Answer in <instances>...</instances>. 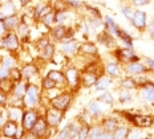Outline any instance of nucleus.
Masks as SVG:
<instances>
[{
    "label": "nucleus",
    "mask_w": 154,
    "mask_h": 139,
    "mask_svg": "<svg viewBox=\"0 0 154 139\" xmlns=\"http://www.w3.org/2000/svg\"><path fill=\"white\" fill-rule=\"evenodd\" d=\"M65 2H66V5L73 9H79V8L84 7V3L81 0H65Z\"/></svg>",
    "instance_id": "de8ad7c7"
},
{
    "label": "nucleus",
    "mask_w": 154,
    "mask_h": 139,
    "mask_svg": "<svg viewBox=\"0 0 154 139\" xmlns=\"http://www.w3.org/2000/svg\"><path fill=\"white\" fill-rule=\"evenodd\" d=\"M114 56L120 62H134V61H140L141 57H138L136 53H134L133 48H116L114 49Z\"/></svg>",
    "instance_id": "0eeeda50"
},
{
    "label": "nucleus",
    "mask_w": 154,
    "mask_h": 139,
    "mask_svg": "<svg viewBox=\"0 0 154 139\" xmlns=\"http://www.w3.org/2000/svg\"><path fill=\"white\" fill-rule=\"evenodd\" d=\"M147 28H149V32H150V37H152L153 43H154V19L152 21H150V24L147 25Z\"/></svg>",
    "instance_id": "5fc2aeb1"
},
{
    "label": "nucleus",
    "mask_w": 154,
    "mask_h": 139,
    "mask_svg": "<svg viewBox=\"0 0 154 139\" xmlns=\"http://www.w3.org/2000/svg\"><path fill=\"white\" fill-rule=\"evenodd\" d=\"M23 72V80H25L27 82H33V78L38 77V68L35 64H27L21 68Z\"/></svg>",
    "instance_id": "f3484780"
},
{
    "label": "nucleus",
    "mask_w": 154,
    "mask_h": 139,
    "mask_svg": "<svg viewBox=\"0 0 154 139\" xmlns=\"http://www.w3.org/2000/svg\"><path fill=\"white\" fill-rule=\"evenodd\" d=\"M121 12H122L125 19H128V20H130V19L133 17V14H134L131 5H122V7H121Z\"/></svg>",
    "instance_id": "49530a36"
},
{
    "label": "nucleus",
    "mask_w": 154,
    "mask_h": 139,
    "mask_svg": "<svg viewBox=\"0 0 154 139\" xmlns=\"http://www.w3.org/2000/svg\"><path fill=\"white\" fill-rule=\"evenodd\" d=\"M0 60H2V59H0Z\"/></svg>",
    "instance_id": "680f3d73"
},
{
    "label": "nucleus",
    "mask_w": 154,
    "mask_h": 139,
    "mask_svg": "<svg viewBox=\"0 0 154 139\" xmlns=\"http://www.w3.org/2000/svg\"><path fill=\"white\" fill-rule=\"evenodd\" d=\"M27 88H28V82L25 80L20 81V82H16L11 94L15 95V97H17V98H23L24 99L25 93H27Z\"/></svg>",
    "instance_id": "4be33fe9"
},
{
    "label": "nucleus",
    "mask_w": 154,
    "mask_h": 139,
    "mask_svg": "<svg viewBox=\"0 0 154 139\" xmlns=\"http://www.w3.org/2000/svg\"><path fill=\"white\" fill-rule=\"evenodd\" d=\"M86 111H88L93 118H98V117L102 115V109H101L98 101H91L89 102L88 105H86Z\"/></svg>",
    "instance_id": "cd10ccee"
},
{
    "label": "nucleus",
    "mask_w": 154,
    "mask_h": 139,
    "mask_svg": "<svg viewBox=\"0 0 154 139\" xmlns=\"http://www.w3.org/2000/svg\"><path fill=\"white\" fill-rule=\"evenodd\" d=\"M140 95L142 97L146 102L154 103V82L149 81L145 86H142L141 92H140Z\"/></svg>",
    "instance_id": "6ab92c4d"
},
{
    "label": "nucleus",
    "mask_w": 154,
    "mask_h": 139,
    "mask_svg": "<svg viewBox=\"0 0 154 139\" xmlns=\"http://www.w3.org/2000/svg\"><path fill=\"white\" fill-rule=\"evenodd\" d=\"M68 11L66 9H63V11H54V20H56V24H64L68 19Z\"/></svg>",
    "instance_id": "a19ab883"
},
{
    "label": "nucleus",
    "mask_w": 154,
    "mask_h": 139,
    "mask_svg": "<svg viewBox=\"0 0 154 139\" xmlns=\"http://www.w3.org/2000/svg\"><path fill=\"white\" fill-rule=\"evenodd\" d=\"M54 88H57V83L54 82L51 77L45 76L41 78V89H43L44 92H49V90H52Z\"/></svg>",
    "instance_id": "f704fd0d"
},
{
    "label": "nucleus",
    "mask_w": 154,
    "mask_h": 139,
    "mask_svg": "<svg viewBox=\"0 0 154 139\" xmlns=\"http://www.w3.org/2000/svg\"><path fill=\"white\" fill-rule=\"evenodd\" d=\"M7 114V119H12V121L20 122L21 115H23V107H17V106H9L5 111Z\"/></svg>",
    "instance_id": "b1692460"
},
{
    "label": "nucleus",
    "mask_w": 154,
    "mask_h": 139,
    "mask_svg": "<svg viewBox=\"0 0 154 139\" xmlns=\"http://www.w3.org/2000/svg\"><path fill=\"white\" fill-rule=\"evenodd\" d=\"M8 105V94L0 90V107H5Z\"/></svg>",
    "instance_id": "09e8293b"
},
{
    "label": "nucleus",
    "mask_w": 154,
    "mask_h": 139,
    "mask_svg": "<svg viewBox=\"0 0 154 139\" xmlns=\"http://www.w3.org/2000/svg\"><path fill=\"white\" fill-rule=\"evenodd\" d=\"M49 43H51V41H49V37H48L47 35H43V36L38 37V40L36 41V43H35V45H36V49L40 52L44 47H47V45L49 44Z\"/></svg>",
    "instance_id": "37998d69"
},
{
    "label": "nucleus",
    "mask_w": 154,
    "mask_h": 139,
    "mask_svg": "<svg viewBox=\"0 0 154 139\" xmlns=\"http://www.w3.org/2000/svg\"><path fill=\"white\" fill-rule=\"evenodd\" d=\"M131 90L128 89H121L118 93V102L120 103H129L133 101V95H131Z\"/></svg>",
    "instance_id": "c9c22d12"
},
{
    "label": "nucleus",
    "mask_w": 154,
    "mask_h": 139,
    "mask_svg": "<svg viewBox=\"0 0 154 139\" xmlns=\"http://www.w3.org/2000/svg\"><path fill=\"white\" fill-rule=\"evenodd\" d=\"M4 24L5 27H7L8 32L9 31H15L16 28H17V25L21 23V17L20 16H17V14L15 15H11V16H7V17H4Z\"/></svg>",
    "instance_id": "a878e982"
},
{
    "label": "nucleus",
    "mask_w": 154,
    "mask_h": 139,
    "mask_svg": "<svg viewBox=\"0 0 154 139\" xmlns=\"http://www.w3.org/2000/svg\"><path fill=\"white\" fill-rule=\"evenodd\" d=\"M125 72L129 76H141V74L150 72L149 68L145 64H142L141 61H134V62H128L125 66Z\"/></svg>",
    "instance_id": "4468645a"
},
{
    "label": "nucleus",
    "mask_w": 154,
    "mask_h": 139,
    "mask_svg": "<svg viewBox=\"0 0 154 139\" xmlns=\"http://www.w3.org/2000/svg\"><path fill=\"white\" fill-rule=\"evenodd\" d=\"M20 122L12 121V119H7L5 123L2 127V135L4 138H16L20 131Z\"/></svg>",
    "instance_id": "6e6552de"
},
{
    "label": "nucleus",
    "mask_w": 154,
    "mask_h": 139,
    "mask_svg": "<svg viewBox=\"0 0 154 139\" xmlns=\"http://www.w3.org/2000/svg\"><path fill=\"white\" fill-rule=\"evenodd\" d=\"M130 135V128L125 125H120L117 127V130L113 132V137L116 139H125V138H129Z\"/></svg>",
    "instance_id": "2f4dec72"
},
{
    "label": "nucleus",
    "mask_w": 154,
    "mask_h": 139,
    "mask_svg": "<svg viewBox=\"0 0 154 139\" xmlns=\"http://www.w3.org/2000/svg\"><path fill=\"white\" fill-rule=\"evenodd\" d=\"M102 127H104L105 131H110V132H114L117 130V127L121 125V119L120 118H116V117H108V118H104L101 122Z\"/></svg>",
    "instance_id": "aec40b11"
},
{
    "label": "nucleus",
    "mask_w": 154,
    "mask_h": 139,
    "mask_svg": "<svg viewBox=\"0 0 154 139\" xmlns=\"http://www.w3.org/2000/svg\"><path fill=\"white\" fill-rule=\"evenodd\" d=\"M0 85H2V80H0Z\"/></svg>",
    "instance_id": "bf43d9fd"
},
{
    "label": "nucleus",
    "mask_w": 154,
    "mask_h": 139,
    "mask_svg": "<svg viewBox=\"0 0 154 139\" xmlns=\"http://www.w3.org/2000/svg\"><path fill=\"white\" fill-rule=\"evenodd\" d=\"M97 41L101 45H104V47H106V48H110V49H116V48H117L116 36L113 33H110L109 31H106V29L101 31L100 33L97 35Z\"/></svg>",
    "instance_id": "f8f14e48"
},
{
    "label": "nucleus",
    "mask_w": 154,
    "mask_h": 139,
    "mask_svg": "<svg viewBox=\"0 0 154 139\" xmlns=\"http://www.w3.org/2000/svg\"><path fill=\"white\" fill-rule=\"evenodd\" d=\"M133 5L136 7H142V5H147L150 3V0H131Z\"/></svg>",
    "instance_id": "603ef678"
},
{
    "label": "nucleus",
    "mask_w": 154,
    "mask_h": 139,
    "mask_svg": "<svg viewBox=\"0 0 154 139\" xmlns=\"http://www.w3.org/2000/svg\"><path fill=\"white\" fill-rule=\"evenodd\" d=\"M80 47H81V44H80L76 38H72V40H69V41L61 43L60 52H61L64 56H73L77 52H80Z\"/></svg>",
    "instance_id": "2eb2a0df"
},
{
    "label": "nucleus",
    "mask_w": 154,
    "mask_h": 139,
    "mask_svg": "<svg viewBox=\"0 0 154 139\" xmlns=\"http://www.w3.org/2000/svg\"><path fill=\"white\" fill-rule=\"evenodd\" d=\"M40 23H43L44 27H45L47 29H51V28L56 24V20H54V11H51L49 14L43 16V17L40 19Z\"/></svg>",
    "instance_id": "473e14b6"
},
{
    "label": "nucleus",
    "mask_w": 154,
    "mask_h": 139,
    "mask_svg": "<svg viewBox=\"0 0 154 139\" xmlns=\"http://www.w3.org/2000/svg\"><path fill=\"white\" fill-rule=\"evenodd\" d=\"M109 138H114L113 137V132H110V131H105L101 134V138L100 139H109Z\"/></svg>",
    "instance_id": "6e6d98bb"
},
{
    "label": "nucleus",
    "mask_w": 154,
    "mask_h": 139,
    "mask_svg": "<svg viewBox=\"0 0 154 139\" xmlns=\"http://www.w3.org/2000/svg\"><path fill=\"white\" fill-rule=\"evenodd\" d=\"M80 53L81 54H88V56H97L98 49L93 43L86 41V43L81 44V47H80Z\"/></svg>",
    "instance_id": "c756f323"
},
{
    "label": "nucleus",
    "mask_w": 154,
    "mask_h": 139,
    "mask_svg": "<svg viewBox=\"0 0 154 139\" xmlns=\"http://www.w3.org/2000/svg\"><path fill=\"white\" fill-rule=\"evenodd\" d=\"M14 86H15V82L11 78L3 80L2 81V85H0V90H3L4 93L9 94V93H12V90H14Z\"/></svg>",
    "instance_id": "ea45409f"
},
{
    "label": "nucleus",
    "mask_w": 154,
    "mask_h": 139,
    "mask_svg": "<svg viewBox=\"0 0 154 139\" xmlns=\"http://www.w3.org/2000/svg\"><path fill=\"white\" fill-rule=\"evenodd\" d=\"M9 70H11V69H7V68L0 65V80L3 81V80L9 78Z\"/></svg>",
    "instance_id": "8fccbe9b"
},
{
    "label": "nucleus",
    "mask_w": 154,
    "mask_h": 139,
    "mask_svg": "<svg viewBox=\"0 0 154 139\" xmlns=\"http://www.w3.org/2000/svg\"><path fill=\"white\" fill-rule=\"evenodd\" d=\"M121 114L125 117L128 122H130L131 125H134L136 127L140 128H145V127H150L154 123V118L150 115H143V114H131L128 111H122Z\"/></svg>",
    "instance_id": "7ed1b4c3"
},
{
    "label": "nucleus",
    "mask_w": 154,
    "mask_h": 139,
    "mask_svg": "<svg viewBox=\"0 0 154 139\" xmlns=\"http://www.w3.org/2000/svg\"><path fill=\"white\" fill-rule=\"evenodd\" d=\"M116 37L120 38V40L122 41V44L126 48H134V45H133V36H131L130 33H128L125 29H122V28H118L117 33H116Z\"/></svg>",
    "instance_id": "412c9836"
},
{
    "label": "nucleus",
    "mask_w": 154,
    "mask_h": 139,
    "mask_svg": "<svg viewBox=\"0 0 154 139\" xmlns=\"http://www.w3.org/2000/svg\"><path fill=\"white\" fill-rule=\"evenodd\" d=\"M48 2H52V0H48Z\"/></svg>",
    "instance_id": "052dcab7"
},
{
    "label": "nucleus",
    "mask_w": 154,
    "mask_h": 139,
    "mask_svg": "<svg viewBox=\"0 0 154 139\" xmlns=\"http://www.w3.org/2000/svg\"><path fill=\"white\" fill-rule=\"evenodd\" d=\"M31 132L35 138H48V137H51V126L48 125L44 114L38 117L37 122L35 123L33 127H32Z\"/></svg>",
    "instance_id": "423d86ee"
},
{
    "label": "nucleus",
    "mask_w": 154,
    "mask_h": 139,
    "mask_svg": "<svg viewBox=\"0 0 154 139\" xmlns=\"http://www.w3.org/2000/svg\"><path fill=\"white\" fill-rule=\"evenodd\" d=\"M9 78H11L14 82H20V81H23V72H21V68H12L11 70H9Z\"/></svg>",
    "instance_id": "58836bf2"
},
{
    "label": "nucleus",
    "mask_w": 154,
    "mask_h": 139,
    "mask_svg": "<svg viewBox=\"0 0 154 139\" xmlns=\"http://www.w3.org/2000/svg\"><path fill=\"white\" fill-rule=\"evenodd\" d=\"M53 11H63V9H66L68 5H66L65 0H53Z\"/></svg>",
    "instance_id": "a18cd8bd"
},
{
    "label": "nucleus",
    "mask_w": 154,
    "mask_h": 139,
    "mask_svg": "<svg viewBox=\"0 0 154 139\" xmlns=\"http://www.w3.org/2000/svg\"><path fill=\"white\" fill-rule=\"evenodd\" d=\"M94 2H102V0H94Z\"/></svg>",
    "instance_id": "13d9d810"
},
{
    "label": "nucleus",
    "mask_w": 154,
    "mask_h": 139,
    "mask_svg": "<svg viewBox=\"0 0 154 139\" xmlns=\"http://www.w3.org/2000/svg\"><path fill=\"white\" fill-rule=\"evenodd\" d=\"M41 114H38L37 109L36 107H27L23 110V115H21V121H20V125H21V128L25 131V132H29L32 130V127L35 126V123L37 122L38 117Z\"/></svg>",
    "instance_id": "f03ea898"
},
{
    "label": "nucleus",
    "mask_w": 154,
    "mask_h": 139,
    "mask_svg": "<svg viewBox=\"0 0 154 139\" xmlns=\"http://www.w3.org/2000/svg\"><path fill=\"white\" fill-rule=\"evenodd\" d=\"M54 53H56V47H54V44L49 43L40 50V59L43 61H51L54 57Z\"/></svg>",
    "instance_id": "5701e85b"
},
{
    "label": "nucleus",
    "mask_w": 154,
    "mask_h": 139,
    "mask_svg": "<svg viewBox=\"0 0 154 139\" xmlns=\"http://www.w3.org/2000/svg\"><path fill=\"white\" fill-rule=\"evenodd\" d=\"M105 73L108 74V76L113 77V78H116V77H120L121 76V66L118 62H108L106 65H105Z\"/></svg>",
    "instance_id": "c85d7f7f"
},
{
    "label": "nucleus",
    "mask_w": 154,
    "mask_h": 139,
    "mask_svg": "<svg viewBox=\"0 0 154 139\" xmlns=\"http://www.w3.org/2000/svg\"><path fill=\"white\" fill-rule=\"evenodd\" d=\"M0 65L7 68V69H12V68L17 66V59L12 54H8V56H4L0 60Z\"/></svg>",
    "instance_id": "7c9ffc66"
},
{
    "label": "nucleus",
    "mask_w": 154,
    "mask_h": 139,
    "mask_svg": "<svg viewBox=\"0 0 154 139\" xmlns=\"http://www.w3.org/2000/svg\"><path fill=\"white\" fill-rule=\"evenodd\" d=\"M7 27H5V24H4V21L3 20H0V37L2 36H4V35H7Z\"/></svg>",
    "instance_id": "864d4df0"
},
{
    "label": "nucleus",
    "mask_w": 154,
    "mask_h": 139,
    "mask_svg": "<svg viewBox=\"0 0 154 139\" xmlns=\"http://www.w3.org/2000/svg\"><path fill=\"white\" fill-rule=\"evenodd\" d=\"M66 32H68V25L56 24L49 29V35H51V37H52L54 41L61 43V41L64 40V37L66 36Z\"/></svg>",
    "instance_id": "dca6fc26"
},
{
    "label": "nucleus",
    "mask_w": 154,
    "mask_h": 139,
    "mask_svg": "<svg viewBox=\"0 0 154 139\" xmlns=\"http://www.w3.org/2000/svg\"><path fill=\"white\" fill-rule=\"evenodd\" d=\"M65 78H66V83L70 88H76L77 85L81 83V76H80L79 69L75 66H66L65 69Z\"/></svg>",
    "instance_id": "ddd939ff"
},
{
    "label": "nucleus",
    "mask_w": 154,
    "mask_h": 139,
    "mask_svg": "<svg viewBox=\"0 0 154 139\" xmlns=\"http://www.w3.org/2000/svg\"><path fill=\"white\" fill-rule=\"evenodd\" d=\"M31 2L32 0H20V4H21V7H27L28 4H31Z\"/></svg>",
    "instance_id": "4d7b16f0"
},
{
    "label": "nucleus",
    "mask_w": 154,
    "mask_h": 139,
    "mask_svg": "<svg viewBox=\"0 0 154 139\" xmlns=\"http://www.w3.org/2000/svg\"><path fill=\"white\" fill-rule=\"evenodd\" d=\"M130 23L138 31H145L147 28V16L146 12L141 11V9H136L133 14V17L130 19Z\"/></svg>",
    "instance_id": "1a4fd4ad"
},
{
    "label": "nucleus",
    "mask_w": 154,
    "mask_h": 139,
    "mask_svg": "<svg viewBox=\"0 0 154 139\" xmlns=\"http://www.w3.org/2000/svg\"><path fill=\"white\" fill-rule=\"evenodd\" d=\"M98 77H100V74L97 73V70H94V69H92L91 66H88L86 70L81 76V85L84 86V88L94 86L96 82H97V80H98Z\"/></svg>",
    "instance_id": "9b49d317"
},
{
    "label": "nucleus",
    "mask_w": 154,
    "mask_h": 139,
    "mask_svg": "<svg viewBox=\"0 0 154 139\" xmlns=\"http://www.w3.org/2000/svg\"><path fill=\"white\" fill-rule=\"evenodd\" d=\"M104 132V127L102 125H93L91 126V131H89V137L91 139H100L101 138V134Z\"/></svg>",
    "instance_id": "e433bc0d"
},
{
    "label": "nucleus",
    "mask_w": 154,
    "mask_h": 139,
    "mask_svg": "<svg viewBox=\"0 0 154 139\" xmlns=\"http://www.w3.org/2000/svg\"><path fill=\"white\" fill-rule=\"evenodd\" d=\"M72 93L69 92H61L60 94H57L54 98H52L49 101V105L52 106V107L60 110V111L65 113L66 110L69 109L70 103H72Z\"/></svg>",
    "instance_id": "20e7f679"
},
{
    "label": "nucleus",
    "mask_w": 154,
    "mask_h": 139,
    "mask_svg": "<svg viewBox=\"0 0 154 139\" xmlns=\"http://www.w3.org/2000/svg\"><path fill=\"white\" fill-rule=\"evenodd\" d=\"M89 131H91V125L82 122L80 126V132H79V139H86L89 137Z\"/></svg>",
    "instance_id": "79ce46f5"
},
{
    "label": "nucleus",
    "mask_w": 154,
    "mask_h": 139,
    "mask_svg": "<svg viewBox=\"0 0 154 139\" xmlns=\"http://www.w3.org/2000/svg\"><path fill=\"white\" fill-rule=\"evenodd\" d=\"M5 37V50H8L9 53H16L20 48V40H19V35L16 33V31H9L7 35H4Z\"/></svg>",
    "instance_id": "9d476101"
},
{
    "label": "nucleus",
    "mask_w": 154,
    "mask_h": 139,
    "mask_svg": "<svg viewBox=\"0 0 154 139\" xmlns=\"http://www.w3.org/2000/svg\"><path fill=\"white\" fill-rule=\"evenodd\" d=\"M97 101L102 102V103H106V105H113L114 103V97H113V94H112L110 92L105 90V92H102V94H100L97 97Z\"/></svg>",
    "instance_id": "4c0bfd02"
},
{
    "label": "nucleus",
    "mask_w": 154,
    "mask_h": 139,
    "mask_svg": "<svg viewBox=\"0 0 154 139\" xmlns=\"http://www.w3.org/2000/svg\"><path fill=\"white\" fill-rule=\"evenodd\" d=\"M102 21H104V28L106 31H109L110 33H113L114 36H116V33H117V31H118V24L114 21V19L112 17V16H109V15H105L104 16V19H102Z\"/></svg>",
    "instance_id": "bb28decb"
},
{
    "label": "nucleus",
    "mask_w": 154,
    "mask_h": 139,
    "mask_svg": "<svg viewBox=\"0 0 154 139\" xmlns=\"http://www.w3.org/2000/svg\"><path fill=\"white\" fill-rule=\"evenodd\" d=\"M145 65L149 68L150 72H154V60L150 57H145Z\"/></svg>",
    "instance_id": "3c124183"
},
{
    "label": "nucleus",
    "mask_w": 154,
    "mask_h": 139,
    "mask_svg": "<svg viewBox=\"0 0 154 139\" xmlns=\"http://www.w3.org/2000/svg\"><path fill=\"white\" fill-rule=\"evenodd\" d=\"M41 89L38 85L33 82H28L27 93L24 97V109L27 107H37L41 102Z\"/></svg>",
    "instance_id": "f257e3e1"
},
{
    "label": "nucleus",
    "mask_w": 154,
    "mask_h": 139,
    "mask_svg": "<svg viewBox=\"0 0 154 139\" xmlns=\"http://www.w3.org/2000/svg\"><path fill=\"white\" fill-rule=\"evenodd\" d=\"M64 114H65V113H63V111H60V110L52 107L51 105L47 106L45 110H44V117H45L48 125L51 126V128L59 127L60 123H61L63 119H64Z\"/></svg>",
    "instance_id": "39448f33"
},
{
    "label": "nucleus",
    "mask_w": 154,
    "mask_h": 139,
    "mask_svg": "<svg viewBox=\"0 0 154 139\" xmlns=\"http://www.w3.org/2000/svg\"><path fill=\"white\" fill-rule=\"evenodd\" d=\"M57 138H61V139H68L70 138V122L69 123H66L64 127L61 128V130L59 131V134H57Z\"/></svg>",
    "instance_id": "c03bdc74"
},
{
    "label": "nucleus",
    "mask_w": 154,
    "mask_h": 139,
    "mask_svg": "<svg viewBox=\"0 0 154 139\" xmlns=\"http://www.w3.org/2000/svg\"><path fill=\"white\" fill-rule=\"evenodd\" d=\"M112 85H113V77L108 76V74L106 76H100L94 85V90L96 92H105V90H108Z\"/></svg>",
    "instance_id": "a211bd4d"
},
{
    "label": "nucleus",
    "mask_w": 154,
    "mask_h": 139,
    "mask_svg": "<svg viewBox=\"0 0 154 139\" xmlns=\"http://www.w3.org/2000/svg\"><path fill=\"white\" fill-rule=\"evenodd\" d=\"M48 77H51L54 82L57 83V86H64L66 83V78H65V73L64 72H60V70H49L47 73Z\"/></svg>",
    "instance_id": "393cba45"
},
{
    "label": "nucleus",
    "mask_w": 154,
    "mask_h": 139,
    "mask_svg": "<svg viewBox=\"0 0 154 139\" xmlns=\"http://www.w3.org/2000/svg\"><path fill=\"white\" fill-rule=\"evenodd\" d=\"M120 88L128 89V90L137 89V82H136V80L131 78V77H124V78L120 81Z\"/></svg>",
    "instance_id": "72a5a7b5"
}]
</instances>
